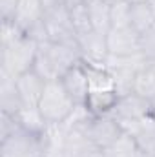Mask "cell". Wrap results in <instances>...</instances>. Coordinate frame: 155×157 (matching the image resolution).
Segmentation results:
<instances>
[{"instance_id":"1","label":"cell","mask_w":155,"mask_h":157,"mask_svg":"<svg viewBox=\"0 0 155 157\" xmlns=\"http://www.w3.org/2000/svg\"><path fill=\"white\" fill-rule=\"evenodd\" d=\"M82 62L78 42L60 44V42H40L39 53L33 70L39 73L46 82L59 80L70 68Z\"/></svg>"},{"instance_id":"2","label":"cell","mask_w":155,"mask_h":157,"mask_svg":"<svg viewBox=\"0 0 155 157\" xmlns=\"http://www.w3.org/2000/svg\"><path fill=\"white\" fill-rule=\"evenodd\" d=\"M37 53L39 42L28 35H22L20 39L0 46V70L13 77H18L33 70Z\"/></svg>"},{"instance_id":"3","label":"cell","mask_w":155,"mask_h":157,"mask_svg":"<svg viewBox=\"0 0 155 157\" xmlns=\"http://www.w3.org/2000/svg\"><path fill=\"white\" fill-rule=\"evenodd\" d=\"M75 101L70 97L66 88L59 80L46 82L44 93L39 101V110L47 124H62L75 108Z\"/></svg>"},{"instance_id":"4","label":"cell","mask_w":155,"mask_h":157,"mask_svg":"<svg viewBox=\"0 0 155 157\" xmlns=\"http://www.w3.org/2000/svg\"><path fill=\"white\" fill-rule=\"evenodd\" d=\"M13 20L28 37L35 39L37 42H47V31L44 26V7L40 0H18Z\"/></svg>"},{"instance_id":"5","label":"cell","mask_w":155,"mask_h":157,"mask_svg":"<svg viewBox=\"0 0 155 157\" xmlns=\"http://www.w3.org/2000/svg\"><path fill=\"white\" fill-rule=\"evenodd\" d=\"M150 113H152V102L150 101L142 99L137 93H128V95L119 97L115 110L110 115H113V119L119 122V126L124 133L131 135L133 130L137 128L139 121L144 119L146 115H150Z\"/></svg>"},{"instance_id":"6","label":"cell","mask_w":155,"mask_h":157,"mask_svg":"<svg viewBox=\"0 0 155 157\" xmlns=\"http://www.w3.org/2000/svg\"><path fill=\"white\" fill-rule=\"evenodd\" d=\"M44 135L18 128L15 133L0 141V157H44Z\"/></svg>"},{"instance_id":"7","label":"cell","mask_w":155,"mask_h":157,"mask_svg":"<svg viewBox=\"0 0 155 157\" xmlns=\"http://www.w3.org/2000/svg\"><path fill=\"white\" fill-rule=\"evenodd\" d=\"M44 26H46L49 42H60V44L78 42L68 6H60L53 11L44 13Z\"/></svg>"},{"instance_id":"8","label":"cell","mask_w":155,"mask_h":157,"mask_svg":"<svg viewBox=\"0 0 155 157\" xmlns=\"http://www.w3.org/2000/svg\"><path fill=\"white\" fill-rule=\"evenodd\" d=\"M108 51L113 57H131L141 53V33L133 26L112 28L106 33Z\"/></svg>"},{"instance_id":"9","label":"cell","mask_w":155,"mask_h":157,"mask_svg":"<svg viewBox=\"0 0 155 157\" xmlns=\"http://www.w3.org/2000/svg\"><path fill=\"white\" fill-rule=\"evenodd\" d=\"M77 40H78V48H80V55H82V62L106 68V60L110 57V51H108L104 33L88 31V33L77 37Z\"/></svg>"},{"instance_id":"10","label":"cell","mask_w":155,"mask_h":157,"mask_svg":"<svg viewBox=\"0 0 155 157\" xmlns=\"http://www.w3.org/2000/svg\"><path fill=\"white\" fill-rule=\"evenodd\" d=\"M86 133L99 148L108 150L120 137L122 130H120L119 122L113 119V115H99V117L91 119V122L86 128Z\"/></svg>"},{"instance_id":"11","label":"cell","mask_w":155,"mask_h":157,"mask_svg":"<svg viewBox=\"0 0 155 157\" xmlns=\"http://www.w3.org/2000/svg\"><path fill=\"white\" fill-rule=\"evenodd\" d=\"M62 86L66 88V91L70 93V97L77 102V104H84L89 93V82H88V75L84 70V64L78 62L73 68H70L62 77H60Z\"/></svg>"},{"instance_id":"12","label":"cell","mask_w":155,"mask_h":157,"mask_svg":"<svg viewBox=\"0 0 155 157\" xmlns=\"http://www.w3.org/2000/svg\"><path fill=\"white\" fill-rule=\"evenodd\" d=\"M15 82H17V90H18V95L24 106H39V101L46 88V80L35 70H29L18 75L15 78Z\"/></svg>"},{"instance_id":"13","label":"cell","mask_w":155,"mask_h":157,"mask_svg":"<svg viewBox=\"0 0 155 157\" xmlns=\"http://www.w3.org/2000/svg\"><path fill=\"white\" fill-rule=\"evenodd\" d=\"M15 78L17 77L0 70V112L13 113V115L24 106V102L18 95Z\"/></svg>"},{"instance_id":"14","label":"cell","mask_w":155,"mask_h":157,"mask_svg":"<svg viewBox=\"0 0 155 157\" xmlns=\"http://www.w3.org/2000/svg\"><path fill=\"white\" fill-rule=\"evenodd\" d=\"M117 101L119 93L115 90H91L84 104L95 117H99V115H110L115 110Z\"/></svg>"},{"instance_id":"15","label":"cell","mask_w":155,"mask_h":157,"mask_svg":"<svg viewBox=\"0 0 155 157\" xmlns=\"http://www.w3.org/2000/svg\"><path fill=\"white\" fill-rule=\"evenodd\" d=\"M86 7L93 31L106 35L112 29V4L108 0H86Z\"/></svg>"},{"instance_id":"16","label":"cell","mask_w":155,"mask_h":157,"mask_svg":"<svg viewBox=\"0 0 155 157\" xmlns=\"http://www.w3.org/2000/svg\"><path fill=\"white\" fill-rule=\"evenodd\" d=\"M131 135H133L137 146L146 155H153L155 154V117L152 113L139 121V124H137V128L133 130Z\"/></svg>"},{"instance_id":"17","label":"cell","mask_w":155,"mask_h":157,"mask_svg":"<svg viewBox=\"0 0 155 157\" xmlns=\"http://www.w3.org/2000/svg\"><path fill=\"white\" fill-rule=\"evenodd\" d=\"M15 117L18 121L20 128H24L26 132H31V133H37V135H44V132L47 130V122L44 115L40 113L39 106H22Z\"/></svg>"},{"instance_id":"18","label":"cell","mask_w":155,"mask_h":157,"mask_svg":"<svg viewBox=\"0 0 155 157\" xmlns=\"http://www.w3.org/2000/svg\"><path fill=\"white\" fill-rule=\"evenodd\" d=\"M133 93L141 95L150 102L155 101V64L150 62L142 70H139L133 82Z\"/></svg>"},{"instance_id":"19","label":"cell","mask_w":155,"mask_h":157,"mask_svg":"<svg viewBox=\"0 0 155 157\" xmlns=\"http://www.w3.org/2000/svg\"><path fill=\"white\" fill-rule=\"evenodd\" d=\"M84 64L88 82H89V91L91 90H115L113 88V77L108 68L104 66H93V64Z\"/></svg>"},{"instance_id":"20","label":"cell","mask_w":155,"mask_h":157,"mask_svg":"<svg viewBox=\"0 0 155 157\" xmlns=\"http://www.w3.org/2000/svg\"><path fill=\"white\" fill-rule=\"evenodd\" d=\"M131 26L142 35L144 31L152 29L155 26V15L152 13L148 2L131 4Z\"/></svg>"},{"instance_id":"21","label":"cell","mask_w":155,"mask_h":157,"mask_svg":"<svg viewBox=\"0 0 155 157\" xmlns=\"http://www.w3.org/2000/svg\"><path fill=\"white\" fill-rule=\"evenodd\" d=\"M139 150H141V148L137 146L133 135L122 132L120 137L106 150V155L108 157H131L133 154H137Z\"/></svg>"},{"instance_id":"22","label":"cell","mask_w":155,"mask_h":157,"mask_svg":"<svg viewBox=\"0 0 155 157\" xmlns=\"http://www.w3.org/2000/svg\"><path fill=\"white\" fill-rule=\"evenodd\" d=\"M70 17H71V24H73V29H75L77 37L88 33V31H93L91 22H89V15H88L86 2H80L77 6L70 7Z\"/></svg>"},{"instance_id":"23","label":"cell","mask_w":155,"mask_h":157,"mask_svg":"<svg viewBox=\"0 0 155 157\" xmlns=\"http://www.w3.org/2000/svg\"><path fill=\"white\" fill-rule=\"evenodd\" d=\"M126 26H131V4L130 2L112 4V28H126Z\"/></svg>"},{"instance_id":"24","label":"cell","mask_w":155,"mask_h":157,"mask_svg":"<svg viewBox=\"0 0 155 157\" xmlns=\"http://www.w3.org/2000/svg\"><path fill=\"white\" fill-rule=\"evenodd\" d=\"M141 53L148 62L155 64V26L141 35Z\"/></svg>"},{"instance_id":"25","label":"cell","mask_w":155,"mask_h":157,"mask_svg":"<svg viewBox=\"0 0 155 157\" xmlns=\"http://www.w3.org/2000/svg\"><path fill=\"white\" fill-rule=\"evenodd\" d=\"M18 128H20V124H18V121L13 113L0 112V141L9 137L11 133H15Z\"/></svg>"},{"instance_id":"26","label":"cell","mask_w":155,"mask_h":157,"mask_svg":"<svg viewBox=\"0 0 155 157\" xmlns=\"http://www.w3.org/2000/svg\"><path fill=\"white\" fill-rule=\"evenodd\" d=\"M18 0H0V20H9L17 9Z\"/></svg>"},{"instance_id":"27","label":"cell","mask_w":155,"mask_h":157,"mask_svg":"<svg viewBox=\"0 0 155 157\" xmlns=\"http://www.w3.org/2000/svg\"><path fill=\"white\" fill-rule=\"evenodd\" d=\"M40 4H42V7H44V13L53 11V9H57V7H60V6H66L64 0H40Z\"/></svg>"},{"instance_id":"28","label":"cell","mask_w":155,"mask_h":157,"mask_svg":"<svg viewBox=\"0 0 155 157\" xmlns=\"http://www.w3.org/2000/svg\"><path fill=\"white\" fill-rule=\"evenodd\" d=\"M80 2H86V0H64V4H66L68 7H73V6H77Z\"/></svg>"},{"instance_id":"29","label":"cell","mask_w":155,"mask_h":157,"mask_svg":"<svg viewBox=\"0 0 155 157\" xmlns=\"http://www.w3.org/2000/svg\"><path fill=\"white\" fill-rule=\"evenodd\" d=\"M148 6H150V9H152V13L155 15V0H148Z\"/></svg>"},{"instance_id":"30","label":"cell","mask_w":155,"mask_h":157,"mask_svg":"<svg viewBox=\"0 0 155 157\" xmlns=\"http://www.w3.org/2000/svg\"><path fill=\"white\" fill-rule=\"evenodd\" d=\"M110 4H115V2H130V0H108Z\"/></svg>"},{"instance_id":"31","label":"cell","mask_w":155,"mask_h":157,"mask_svg":"<svg viewBox=\"0 0 155 157\" xmlns=\"http://www.w3.org/2000/svg\"><path fill=\"white\" fill-rule=\"evenodd\" d=\"M152 115H153V117H155V101H153V102H152Z\"/></svg>"},{"instance_id":"32","label":"cell","mask_w":155,"mask_h":157,"mask_svg":"<svg viewBox=\"0 0 155 157\" xmlns=\"http://www.w3.org/2000/svg\"><path fill=\"white\" fill-rule=\"evenodd\" d=\"M137 2H148V0H130V4H137Z\"/></svg>"},{"instance_id":"33","label":"cell","mask_w":155,"mask_h":157,"mask_svg":"<svg viewBox=\"0 0 155 157\" xmlns=\"http://www.w3.org/2000/svg\"><path fill=\"white\" fill-rule=\"evenodd\" d=\"M150 157H155V155H150Z\"/></svg>"},{"instance_id":"34","label":"cell","mask_w":155,"mask_h":157,"mask_svg":"<svg viewBox=\"0 0 155 157\" xmlns=\"http://www.w3.org/2000/svg\"><path fill=\"white\" fill-rule=\"evenodd\" d=\"M106 157H108V155H106Z\"/></svg>"},{"instance_id":"35","label":"cell","mask_w":155,"mask_h":157,"mask_svg":"<svg viewBox=\"0 0 155 157\" xmlns=\"http://www.w3.org/2000/svg\"><path fill=\"white\" fill-rule=\"evenodd\" d=\"M153 155H155V154H153Z\"/></svg>"}]
</instances>
